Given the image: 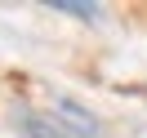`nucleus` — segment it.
Instances as JSON below:
<instances>
[{
  "label": "nucleus",
  "mask_w": 147,
  "mask_h": 138,
  "mask_svg": "<svg viewBox=\"0 0 147 138\" xmlns=\"http://www.w3.org/2000/svg\"><path fill=\"white\" fill-rule=\"evenodd\" d=\"M54 120L67 129V134H76V138H102V125H98V116H94L85 102H76V98H67V94H58L54 98Z\"/></svg>",
  "instance_id": "f257e3e1"
},
{
  "label": "nucleus",
  "mask_w": 147,
  "mask_h": 138,
  "mask_svg": "<svg viewBox=\"0 0 147 138\" xmlns=\"http://www.w3.org/2000/svg\"><path fill=\"white\" fill-rule=\"evenodd\" d=\"M18 129H22V138H71L54 116H36V111H22Z\"/></svg>",
  "instance_id": "f03ea898"
},
{
  "label": "nucleus",
  "mask_w": 147,
  "mask_h": 138,
  "mask_svg": "<svg viewBox=\"0 0 147 138\" xmlns=\"http://www.w3.org/2000/svg\"><path fill=\"white\" fill-rule=\"evenodd\" d=\"M45 9H58V13H71V18H85V22H94L102 5H94V0H45Z\"/></svg>",
  "instance_id": "7ed1b4c3"
}]
</instances>
